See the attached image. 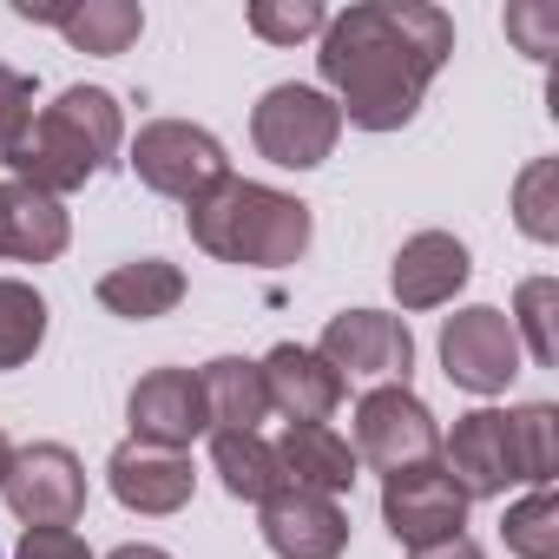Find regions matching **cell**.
Listing matches in <instances>:
<instances>
[{
	"label": "cell",
	"instance_id": "cell-1",
	"mask_svg": "<svg viewBox=\"0 0 559 559\" xmlns=\"http://www.w3.org/2000/svg\"><path fill=\"white\" fill-rule=\"evenodd\" d=\"M454 53V21L428 0H362V8L330 14L323 27V80L336 86V112L362 132H402L428 80Z\"/></svg>",
	"mask_w": 559,
	"mask_h": 559
},
{
	"label": "cell",
	"instance_id": "cell-2",
	"mask_svg": "<svg viewBox=\"0 0 559 559\" xmlns=\"http://www.w3.org/2000/svg\"><path fill=\"white\" fill-rule=\"evenodd\" d=\"M126 145V112L106 86H67L47 112H34V126L0 152L14 171V185H34L47 198L80 191L86 178H99Z\"/></svg>",
	"mask_w": 559,
	"mask_h": 559
},
{
	"label": "cell",
	"instance_id": "cell-3",
	"mask_svg": "<svg viewBox=\"0 0 559 559\" xmlns=\"http://www.w3.org/2000/svg\"><path fill=\"white\" fill-rule=\"evenodd\" d=\"M441 467L467 500H493L507 487H552L559 474V408L526 402V408H474L454 421Z\"/></svg>",
	"mask_w": 559,
	"mask_h": 559
},
{
	"label": "cell",
	"instance_id": "cell-4",
	"mask_svg": "<svg viewBox=\"0 0 559 559\" xmlns=\"http://www.w3.org/2000/svg\"><path fill=\"white\" fill-rule=\"evenodd\" d=\"M185 230L204 257L217 263H243V270H284L310 250V204L276 191V185H257V178H224L211 198H198L185 211Z\"/></svg>",
	"mask_w": 559,
	"mask_h": 559
},
{
	"label": "cell",
	"instance_id": "cell-5",
	"mask_svg": "<svg viewBox=\"0 0 559 559\" xmlns=\"http://www.w3.org/2000/svg\"><path fill=\"white\" fill-rule=\"evenodd\" d=\"M126 165L139 171L145 191H158V198H171V204H185V211H191L198 198H211V191L230 178L224 145H217L204 126H191V119H152V126H139Z\"/></svg>",
	"mask_w": 559,
	"mask_h": 559
},
{
	"label": "cell",
	"instance_id": "cell-6",
	"mask_svg": "<svg viewBox=\"0 0 559 559\" xmlns=\"http://www.w3.org/2000/svg\"><path fill=\"white\" fill-rule=\"evenodd\" d=\"M250 139H257V152H263L270 165H284V171H317V165L336 152V139H343V112H336L330 93L290 80V86H270V93L257 99Z\"/></svg>",
	"mask_w": 559,
	"mask_h": 559
},
{
	"label": "cell",
	"instance_id": "cell-7",
	"mask_svg": "<svg viewBox=\"0 0 559 559\" xmlns=\"http://www.w3.org/2000/svg\"><path fill=\"white\" fill-rule=\"evenodd\" d=\"M356 461L395 474V467H415V461H435L441 448V428L428 415V402L408 389V382H376L362 402H356Z\"/></svg>",
	"mask_w": 559,
	"mask_h": 559
},
{
	"label": "cell",
	"instance_id": "cell-8",
	"mask_svg": "<svg viewBox=\"0 0 559 559\" xmlns=\"http://www.w3.org/2000/svg\"><path fill=\"white\" fill-rule=\"evenodd\" d=\"M441 369L467 395H507L520 376V336H513L507 310H493V304L454 310L441 323Z\"/></svg>",
	"mask_w": 559,
	"mask_h": 559
},
{
	"label": "cell",
	"instance_id": "cell-9",
	"mask_svg": "<svg viewBox=\"0 0 559 559\" xmlns=\"http://www.w3.org/2000/svg\"><path fill=\"white\" fill-rule=\"evenodd\" d=\"M382 526L421 552V546H441L467 526V493L454 487V474L441 461H415V467H395L382 480Z\"/></svg>",
	"mask_w": 559,
	"mask_h": 559
},
{
	"label": "cell",
	"instance_id": "cell-10",
	"mask_svg": "<svg viewBox=\"0 0 559 559\" xmlns=\"http://www.w3.org/2000/svg\"><path fill=\"white\" fill-rule=\"evenodd\" d=\"M0 493H8L21 526H73L86 513V467L73 448L34 441V448H14V467L0 480Z\"/></svg>",
	"mask_w": 559,
	"mask_h": 559
},
{
	"label": "cell",
	"instance_id": "cell-11",
	"mask_svg": "<svg viewBox=\"0 0 559 559\" xmlns=\"http://www.w3.org/2000/svg\"><path fill=\"white\" fill-rule=\"evenodd\" d=\"M317 356H323L343 382H349V376H362V382H408V369H415V336H408V323L389 317V310H343V317H330Z\"/></svg>",
	"mask_w": 559,
	"mask_h": 559
},
{
	"label": "cell",
	"instance_id": "cell-12",
	"mask_svg": "<svg viewBox=\"0 0 559 559\" xmlns=\"http://www.w3.org/2000/svg\"><path fill=\"white\" fill-rule=\"evenodd\" d=\"M257 533L276 559H343L349 546V513L330 500V493H310V487H276L263 507H257Z\"/></svg>",
	"mask_w": 559,
	"mask_h": 559
},
{
	"label": "cell",
	"instance_id": "cell-13",
	"mask_svg": "<svg viewBox=\"0 0 559 559\" xmlns=\"http://www.w3.org/2000/svg\"><path fill=\"white\" fill-rule=\"evenodd\" d=\"M126 421H132V441L171 448V454H185L198 435H211L204 389H198L191 369H152V376H139L132 395H126Z\"/></svg>",
	"mask_w": 559,
	"mask_h": 559
},
{
	"label": "cell",
	"instance_id": "cell-14",
	"mask_svg": "<svg viewBox=\"0 0 559 559\" xmlns=\"http://www.w3.org/2000/svg\"><path fill=\"white\" fill-rule=\"evenodd\" d=\"M257 369H263V402L284 415L290 428L330 421V415L343 408V395H349V382H343L317 349H304V343H276Z\"/></svg>",
	"mask_w": 559,
	"mask_h": 559
},
{
	"label": "cell",
	"instance_id": "cell-15",
	"mask_svg": "<svg viewBox=\"0 0 559 559\" xmlns=\"http://www.w3.org/2000/svg\"><path fill=\"white\" fill-rule=\"evenodd\" d=\"M467 276H474V257L454 230H415L402 250H395V270H389V284H395V304L402 310H441L467 290Z\"/></svg>",
	"mask_w": 559,
	"mask_h": 559
},
{
	"label": "cell",
	"instance_id": "cell-16",
	"mask_svg": "<svg viewBox=\"0 0 559 559\" xmlns=\"http://www.w3.org/2000/svg\"><path fill=\"white\" fill-rule=\"evenodd\" d=\"M106 487H112V500H119L126 513H152V520H158V513H178V507L191 500L198 474H191V454L126 441V448H112V461H106Z\"/></svg>",
	"mask_w": 559,
	"mask_h": 559
},
{
	"label": "cell",
	"instance_id": "cell-17",
	"mask_svg": "<svg viewBox=\"0 0 559 559\" xmlns=\"http://www.w3.org/2000/svg\"><path fill=\"white\" fill-rule=\"evenodd\" d=\"M73 243V217L60 198L34 191V185H0V257L14 263H53Z\"/></svg>",
	"mask_w": 559,
	"mask_h": 559
},
{
	"label": "cell",
	"instance_id": "cell-18",
	"mask_svg": "<svg viewBox=\"0 0 559 559\" xmlns=\"http://www.w3.org/2000/svg\"><path fill=\"white\" fill-rule=\"evenodd\" d=\"M276 448V467H284L290 487H310V493H349L356 487V448L330 428V421H304V428H284V441H270Z\"/></svg>",
	"mask_w": 559,
	"mask_h": 559
},
{
	"label": "cell",
	"instance_id": "cell-19",
	"mask_svg": "<svg viewBox=\"0 0 559 559\" xmlns=\"http://www.w3.org/2000/svg\"><path fill=\"white\" fill-rule=\"evenodd\" d=\"M99 304L126 323H158L185 304V270L165 257H132V263L99 276Z\"/></svg>",
	"mask_w": 559,
	"mask_h": 559
},
{
	"label": "cell",
	"instance_id": "cell-20",
	"mask_svg": "<svg viewBox=\"0 0 559 559\" xmlns=\"http://www.w3.org/2000/svg\"><path fill=\"white\" fill-rule=\"evenodd\" d=\"M198 389H204L211 435H217V428L257 435V421L270 415V402H263V369L243 362V356H217V362H204V369H198Z\"/></svg>",
	"mask_w": 559,
	"mask_h": 559
},
{
	"label": "cell",
	"instance_id": "cell-21",
	"mask_svg": "<svg viewBox=\"0 0 559 559\" xmlns=\"http://www.w3.org/2000/svg\"><path fill=\"white\" fill-rule=\"evenodd\" d=\"M211 474L224 480L230 500H250V507H263L276 487H290L284 467H276V448L263 435H237V428H217L211 435Z\"/></svg>",
	"mask_w": 559,
	"mask_h": 559
},
{
	"label": "cell",
	"instance_id": "cell-22",
	"mask_svg": "<svg viewBox=\"0 0 559 559\" xmlns=\"http://www.w3.org/2000/svg\"><path fill=\"white\" fill-rule=\"evenodd\" d=\"M60 34L80 53L112 60V53H132V40L145 34V8H132V0H73V14H67Z\"/></svg>",
	"mask_w": 559,
	"mask_h": 559
},
{
	"label": "cell",
	"instance_id": "cell-23",
	"mask_svg": "<svg viewBox=\"0 0 559 559\" xmlns=\"http://www.w3.org/2000/svg\"><path fill=\"white\" fill-rule=\"evenodd\" d=\"M47 343V297L21 276H0V369H27Z\"/></svg>",
	"mask_w": 559,
	"mask_h": 559
},
{
	"label": "cell",
	"instance_id": "cell-24",
	"mask_svg": "<svg viewBox=\"0 0 559 559\" xmlns=\"http://www.w3.org/2000/svg\"><path fill=\"white\" fill-rule=\"evenodd\" d=\"M552 317H559V284L552 276H526V284L513 290V336H520V349L539 362V369H552L559 362V330H552Z\"/></svg>",
	"mask_w": 559,
	"mask_h": 559
},
{
	"label": "cell",
	"instance_id": "cell-25",
	"mask_svg": "<svg viewBox=\"0 0 559 559\" xmlns=\"http://www.w3.org/2000/svg\"><path fill=\"white\" fill-rule=\"evenodd\" d=\"M500 539L513 559H559V493L533 487L526 500H513L500 520Z\"/></svg>",
	"mask_w": 559,
	"mask_h": 559
},
{
	"label": "cell",
	"instance_id": "cell-26",
	"mask_svg": "<svg viewBox=\"0 0 559 559\" xmlns=\"http://www.w3.org/2000/svg\"><path fill=\"white\" fill-rule=\"evenodd\" d=\"M513 224L533 237V243H552L559 237V158H533L513 185Z\"/></svg>",
	"mask_w": 559,
	"mask_h": 559
},
{
	"label": "cell",
	"instance_id": "cell-27",
	"mask_svg": "<svg viewBox=\"0 0 559 559\" xmlns=\"http://www.w3.org/2000/svg\"><path fill=\"white\" fill-rule=\"evenodd\" d=\"M250 34L263 40V47H297V40H317L323 27H330V14H323V0H250Z\"/></svg>",
	"mask_w": 559,
	"mask_h": 559
},
{
	"label": "cell",
	"instance_id": "cell-28",
	"mask_svg": "<svg viewBox=\"0 0 559 559\" xmlns=\"http://www.w3.org/2000/svg\"><path fill=\"white\" fill-rule=\"evenodd\" d=\"M507 34H513L533 60H552V53H559V8L520 0V8H507Z\"/></svg>",
	"mask_w": 559,
	"mask_h": 559
},
{
	"label": "cell",
	"instance_id": "cell-29",
	"mask_svg": "<svg viewBox=\"0 0 559 559\" xmlns=\"http://www.w3.org/2000/svg\"><path fill=\"white\" fill-rule=\"evenodd\" d=\"M27 126H34V80L0 60V152H8Z\"/></svg>",
	"mask_w": 559,
	"mask_h": 559
},
{
	"label": "cell",
	"instance_id": "cell-30",
	"mask_svg": "<svg viewBox=\"0 0 559 559\" xmlns=\"http://www.w3.org/2000/svg\"><path fill=\"white\" fill-rule=\"evenodd\" d=\"M14 559H93V546L73 533V526H27Z\"/></svg>",
	"mask_w": 559,
	"mask_h": 559
},
{
	"label": "cell",
	"instance_id": "cell-31",
	"mask_svg": "<svg viewBox=\"0 0 559 559\" xmlns=\"http://www.w3.org/2000/svg\"><path fill=\"white\" fill-rule=\"evenodd\" d=\"M408 559H487L467 533H454V539H441V546H421V552H408Z\"/></svg>",
	"mask_w": 559,
	"mask_h": 559
},
{
	"label": "cell",
	"instance_id": "cell-32",
	"mask_svg": "<svg viewBox=\"0 0 559 559\" xmlns=\"http://www.w3.org/2000/svg\"><path fill=\"white\" fill-rule=\"evenodd\" d=\"M106 559H171L165 546H145V539H132V546H112Z\"/></svg>",
	"mask_w": 559,
	"mask_h": 559
},
{
	"label": "cell",
	"instance_id": "cell-33",
	"mask_svg": "<svg viewBox=\"0 0 559 559\" xmlns=\"http://www.w3.org/2000/svg\"><path fill=\"white\" fill-rule=\"evenodd\" d=\"M8 467H14V441H8V428H0V480H8Z\"/></svg>",
	"mask_w": 559,
	"mask_h": 559
}]
</instances>
